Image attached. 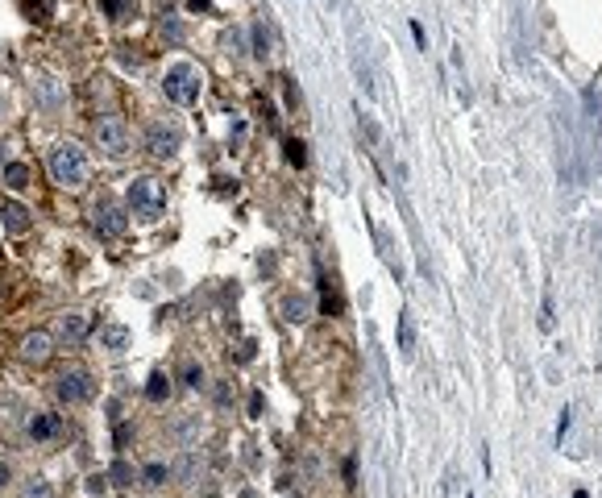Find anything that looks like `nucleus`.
<instances>
[{
    "label": "nucleus",
    "mask_w": 602,
    "mask_h": 498,
    "mask_svg": "<svg viewBox=\"0 0 602 498\" xmlns=\"http://www.w3.org/2000/svg\"><path fill=\"white\" fill-rule=\"evenodd\" d=\"M282 150H287V162H291V166H299V171L308 166V145H303L299 137H287V141H282Z\"/></svg>",
    "instance_id": "obj_20"
},
{
    "label": "nucleus",
    "mask_w": 602,
    "mask_h": 498,
    "mask_svg": "<svg viewBox=\"0 0 602 498\" xmlns=\"http://www.w3.org/2000/svg\"><path fill=\"white\" fill-rule=\"evenodd\" d=\"M100 345L112 349V353H121V349L129 345V328H125V324H104V328H100Z\"/></svg>",
    "instance_id": "obj_12"
},
{
    "label": "nucleus",
    "mask_w": 602,
    "mask_h": 498,
    "mask_svg": "<svg viewBox=\"0 0 602 498\" xmlns=\"http://www.w3.org/2000/svg\"><path fill=\"white\" fill-rule=\"evenodd\" d=\"M166 395H171V378H166L162 369H154L150 382H145V399H150V403H162Z\"/></svg>",
    "instance_id": "obj_16"
},
{
    "label": "nucleus",
    "mask_w": 602,
    "mask_h": 498,
    "mask_svg": "<svg viewBox=\"0 0 602 498\" xmlns=\"http://www.w3.org/2000/svg\"><path fill=\"white\" fill-rule=\"evenodd\" d=\"M92 228L100 241H117L125 228H129V216H125V208L117 204V199H100L92 208Z\"/></svg>",
    "instance_id": "obj_6"
},
{
    "label": "nucleus",
    "mask_w": 602,
    "mask_h": 498,
    "mask_svg": "<svg viewBox=\"0 0 602 498\" xmlns=\"http://www.w3.org/2000/svg\"><path fill=\"white\" fill-rule=\"evenodd\" d=\"M4 183H8L13 191H25V187L34 183V171H30V162H8V166H4Z\"/></svg>",
    "instance_id": "obj_14"
},
{
    "label": "nucleus",
    "mask_w": 602,
    "mask_h": 498,
    "mask_svg": "<svg viewBox=\"0 0 602 498\" xmlns=\"http://www.w3.org/2000/svg\"><path fill=\"white\" fill-rule=\"evenodd\" d=\"M8 478H13V469H8V465L0 461V486H8Z\"/></svg>",
    "instance_id": "obj_27"
},
{
    "label": "nucleus",
    "mask_w": 602,
    "mask_h": 498,
    "mask_svg": "<svg viewBox=\"0 0 602 498\" xmlns=\"http://www.w3.org/2000/svg\"><path fill=\"white\" fill-rule=\"evenodd\" d=\"M175 436H179L183 445H191V440L199 436V415H187V419H179V424H175Z\"/></svg>",
    "instance_id": "obj_23"
},
{
    "label": "nucleus",
    "mask_w": 602,
    "mask_h": 498,
    "mask_svg": "<svg viewBox=\"0 0 602 498\" xmlns=\"http://www.w3.org/2000/svg\"><path fill=\"white\" fill-rule=\"evenodd\" d=\"M92 137H96V145H100L104 154H112V158H125V154L133 150V129H129V121H125V117H117V112L96 117Z\"/></svg>",
    "instance_id": "obj_2"
},
{
    "label": "nucleus",
    "mask_w": 602,
    "mask_h": 498,
    "mask_svg": "<svg viewBox=\"0 0 602 498\" xmlns=\"http://www.w3.org/2000/svg\"><path fill=\"white\" fill-rule=\"evenodd\" d=\"M96 391L92 374L88 369H79V365H71V369H63L58 378H54V399L58 403H67V407H75V403H88Z\"/></svg>",
    "instance_id": "obj_5"
},
{
    "label": "nucleus",
    "mask_w": 602,
    "mask_h": 498,
    "mask_svg": "<svg viewBox=\"0 0 602 498\" xmlns=\"http://www.w3.org/2000/svg\"><path fill=\"white\" fill-rule=\"evenodd\" d=\"M88 332H92V316H88V312H63V316H58V336H63L67 345L88 341Z\"/></svg>",
    "instance_id": "obj_10"
},
{
    "label": "nucleus",
    "mask_w": 602,
    "mask_h": 498,
    "mask_svg": "<svg viewBox=\"0 0 602 498\" xmlns=\"http://www.w3.org/2000/svg\"><path fill=\"white\" fill-rule=\"evenodd\" d=\"M399 349L412 358L416 353V324H412V312H399Z\"/></svg>",
    "instance_id": "obj_18"
},
{
    "label": "nucleus",
    "mask_w": 602,
    "mask_h": 498,
    "mask_svg": "<svg viewBox=\"0 0 602 498\" xmlns=\"http://www.w3.org/2000/svg\"><path fill=\"white\" fill-rule=\"evenodd\" d=\"M195 469H199V457H195V449H187V453L179 457V465L171 469V478H179V482H191V478H195Z\"/></svg>",
    "instance_id": "obj_19"
},
{
    "label": "nucleus",
    "mask_w": 602,
    "mask_h": 498,
    "mask_svg": "<svg viewBox=\"0 0 602 498\" xmlns=\"http://www.w3.org/2000/svg\"><path fill=\"white\" fill-rule=\"evenodd\" d=\"M179 145H183V129H179V125L154 121V125L145 129V150H150L154 158H171V154H175Z\"/></svg>",
    "instance_id": "obj_7"
},
{
    "label": "nucleus",
    "mask_w": 602,
    "mask_h": 498,
    "mask_svg": "<svg viewBox=\"0 0 602 498\" xmlns=\"http://www.w3.org/2000/svg\"><path fill=\"white\" fill-rule=\"evenodd\" d=\"M67 432V419L58 411H34L30 415V436L34 440H58Z\"/></svg>",
    "instance_id": "obj_9"
},
{
    "label": "nucleus",
    "mask_w": 602,
    "mask_h": 498,
    "mask_svg": "<svg viewBox=\"0 0 602 498\" xmlns=\"http://www.w3.org/2000/svg\"><path fill=\"white\" fill-rule=\"evenodd\" d=\"M166 478H171V465H166V461H150V465L141 469V482H145V486H162Z\"/></svg>",
    "instance_id": "obj_21"
},
{
    "label": "nucleus",
    "mask_w": 602,
    "mask_h": 498,
    "mask_svg": "<svg viewBox=\"0 0 602 498\" xmlns=\"http://www.w3.org/2000/svg\"><path fill=\"white\" fill-rule=\"evenodd\" d=\"M179 382H183V386H191V391H199V386H204V369H199V362H183V369H179Z\"/></svg>",
    "instance_id": "obj_22"
},
{
    "label": "nucleus",
    "mask_w": 602,
    "mask_h": 498,
    "mask_svg": "<svg viewBox=\"0 0 602 498\" xmlns=\"http://www.w3.org/2000/svg\"><path fill=\"white\" fill-rule=\"evenodd\" d=\"M17 353H21V362H25V365H46L50 358H54V336L42 332V328H34V332H25V336H21Z\"/></svg>",
    "instance_id": "obj_8"
},
{
    "label": "nucleus",
    "mask_w": 602,
    "mask_h": 498,
    "mask_svg": "<svg viewBox=\"0 0 602 498\" xmlns=\"http://www.w3.org/2000/svg\"><path fill=\"white\" fill-rule=\"evenodd\" d=\"M100 4H104V17H112V21L138 17V0H100Z\"/></svg>",
    "instance_id": "obj_17"
},
{
    "label": "nucleus",
    "mask_w": 602,
    "mask_h": 498,
    "mask_svg": "<svg viewBox=\"0 0 602 498\" xmlns=\"http://www.w3.org/2000/svg\"><path fill=\"white\" fill-rule=\"evenodd\" d=\"M540 324H544V328H553V299H544V308H540Z\"/></svg>",
    "instance_id": "obj_25"
},
{
    "label": "nucleus",
    "mask_w": 602,
    "mask_h": 498,
    "mask_svg": "<svg viewBox=\"0 0 602 498\" xmlns=\"http://www.w3.org/2000/svg\"><path fill=\"white\" fill-rule=\"evenodd\" d=\"M0 216H4V228H8L13 237H25V232L34 228V216H30L21 204H13V199H4V204H0Z\"/></svg>",
    "instance_id": "obj_11"
},
{
    "label": "nucleus",
    "mask_w": 602,
    "mask_h": 498,
    "mask_svg": "<svg viewBox=\"0 0 602 498\" xmlns=\"http://www.w3.org/2000/svg\"><path fill=\"white\" fill-rule=\"evenodd\" d=\"M282 316L291 320V324H303V320L312 316V303H308L303 295H287V299H282Z\"/></svg>",
    "instance_id": "obj_15"
},
{
    "label": "nucleus",
    "mask_w": 602,
    "mask_h": 498,
    "mask_svg": "<svg viewBox=\"0 0 602 498\" xmlns=\"http://www.w3.org/2000/svg\"><path fill=\"white\" fill-rule=\"evenodd\" d=\"M199 88H204V75L195 63H175L166 75H162V96L171 104H195L199 100Z\"/></svg>",
    "instance_id": "obj_3"
},
{
    "label": "nucleus",
    "mask_w": 602,
    "mask_h": 498,
    "mask_svg": "<svg viewBox=\"0 0 602 498\" xmlns=\"http://www.w3.org/2000/svg\"><path fill=\"white\" fill-rule=\"evenodd\" d=\"M108 482H112V486H133V482H141V469H133L125 457H117L112 469H108Z\"/></svg>",
    "instance_id": "obj_13"
},
{
    "label": "nucleus",
    "mask_w": 602,
    "mask_h": 498,
    "mask_svg": "<svg viewBox=\"0 0 602 498\" xmlns=\"http://www.w3.org/2000/svg\"><path fill=\"white\" fill-rule=\"evenodd\" d=\"M46 166H50V179L58 183V187H84L88 183V158H84V150L75 145V141H58L54 150H50V158H46Z\"/></svg>",
    "instance_id": "obj_1"
},
{
    "label": "nucleus",
    "mask_w": 602,
    "mask_h": 498,
    "mask_svg": "<svg viewBox=\"0 0 602 498\" xmlns=\"http://www.w3.org/2000/svg\"><path fill=\"white\" fill-rule=\"evenodd\" d=\"M187 8H191V13H204V8H212V0H187Z\"/></svg>",
    "instance_id": "obj_26"
},
{
    "label": "nucleus",
    "mask_w": 602,
    "mask_h": 498,
    "mask_svg": "<svg viewBox=\"0 0 602 498\" xmlns=\"http://www.w3.org/2000/svg\"><path fill=\"white\" fill-rule=\"evenodd\" d=\"M129 212L141 216V221H158L166 212V187L158 179H150V175L133 179L129 183Z\"/></svg>",
    "instance_id": "obj_4"
},
{
    "label": "nucleus",
    "mask_w": 602,
    "mask_h": 498,
    "mask_svg": "<svg viewBox=\"0 0 602 498\" xmlns=\"http://www.w3.org/2000/svg\"><path fill=\"white\" fill-rule=\"evenodd\" d=\"M254 54H258V58L270 54V34H266V25H254Z\"/></svg>",
    "instance_id": "obj_24"
}]
</instances>
